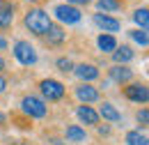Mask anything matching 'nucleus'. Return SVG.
Segmentation results:
<instances>
[{"label": "nucleus", "instance_id": "1", "mask_svg": "<svg viewBox=\"0 0 149 145\" xmlns=\"http://www.w3.org/2000/svg\"><path fill=\"white\" fill-rule=\"evenodd\" d=\"M23 25H25L32 35L44 37L48 32V28L53 25V21H51V16H48L44 9H28L25 16H23Z\"/></svg>", "mask_w": 149, "mask_h": 145}, {"label": "nucleus", "instance_id": "2", "mask_svg": "<svg viewBox=\"0 0 149 145\" xmlns=\"http://www.w3.org/2000/svg\"><path fill=\"white\" fill-rule=\"evenodd\" d=\"M21 111H23L28 118H46L48 106H46L44 99H39L35 94H25V97L21 99Z\"/></svg>", "mask_w": 149, "mask_h": 145}, {"label": "nucleus", "instance_id": "3", "mask_svg": "<svg viewBox=\"0 0 149 145\" xmlns=\"http://www.w3.org/2000/svg\"><path fill=\"white\" fill-rule=\"evenodd\" d=\"M39 90L44 94V99H48V101H60V99H64V94H67V88L55 81V78H44V81H39Z\"/></svg>", "mask_w": 149, "mask_h": 145}, {"label": "nucleus", "instance_id": "4", "mask_svg": "<svg viewBox=\"0 0 149 145\" xmlns=\"http://www.w3.org/2000/svg\"><path fill=\"white\" fill-rule=\"evenodd\" d=\"M14 58L19 60L21 65H25V67L37 65V51H35V46H32L30 42H25V39H19V42L14 44Z\"/></svg>", "mask_w": 149, "mask_h": 145}, {"label": "nucleus", "instance_id": "5", "mask_svg": "<svg viewBox=\"0 0 149 145\" xmlns=\"http://www.w3.org/2000/svg\"><path fill=\"white\" fill-rule=\"evenodd\" d=\"M53 14H55V18L60 21V23H67V25H74V23H78L80 18H83V12L78 9V7H74V5H57L55 9H53Z\"/></svg>", "mask_w": 149, "mask_h": 145}, {"label": "nucleus", "instance_id": "6", "mask_svg": "<svg viewBox=\"0 0 149 145\" xmlns=\"http://www.w3.org/2000/svg\"><path fill=\"white\" fill-rule=\"evenodd\" d=\"M124 97L135 101V104H147L149 101V90L145 83H129L124 88Z\"/></svg>", "mask_w": 149, "mask_h": 145}, {"label": "nucleus", "instance_id": "7", "mask_svg": "<svg viewBox=\"0 0 149 145\" xmlns=\"http://www.w3.org/2000/svg\"><path fill=\"white\" fill-rule=\"evenodd\" d=\"M14 12L16 7L9 0H0V30H9L14 23Z\"/></svg>", "mask_w": 149, "mask_h": 145}, {"label": "nucleus", "instance_id": "8", "mask_svg": "<svg viewBox=\"0 0 149 145\" xmlns=\"http://www.w3.org/2000/svg\"><path fill=\"white\" fill-rule=\"evenodd\" d=\"M76 97H78L83 104H92V101H99V99H101V92L96 90L94 85H90V83H80V85L76 88Z\"/></svg>", "mask_w": 149, "mask_h": 145}, {"label": "nucleus", "instance_id": "9", "mask_svg": "<svg viewBox=\"0 0 149 145\" xmlns=\"http://www.w3.org/2000/svg\"><path fill=\"white\" fill-rule=\"evenodd\" d=\"M94 23H96L103 32H108V35H110V32H117V30L122 28V23H119L117 18L108 16V14H101V12H96V14H94Z\"/></svg>", "mask_w": 149, "mask_h": 145}, {"label": "nucleus", "instance_id": "10", "mask_svg": "<svg viewBox=\"0 0 149 145\" xmlns=\"http://www.w3.org/2000/svg\"><path fill=\"white\" fill-rule=\"evenodd\" d=\"M76 115H78V120L85 122V125H92V127L99 125V113H96L92 106H87V104L78 106V108H76Z\"/></svg>", "mask_w": 149, "mask_h": 145}, {"label": "nucleus", "instance_id": "11", "mask_svg": "<svg viewBox=\"0 0 149 145\" xmlns=\"http://www.w3.org/2000/svg\"><path fill=\"white\" fill-rule=\"evenodd\" d=\"M64 37H67V32H64L60 25H51L48 32L44 35V44H46V46H60V44L64 42Z\"/></svg>", "mask_w": 149, "mask_h": 145}, {"label": "nucleus", "instance_id": "12", "mask_svg": "<svg viewBox=\"0 0 149 145\" xmlns=\"http://www.w3.org/2000/svg\"><path fill=\"white\" fill-rule=\"evenodd\" d=\"M74 74L80 78V81H85V83H90V81H94V78H99V69L94 67V65H76L74 67Z\"/></svg>", "mask_w": 149, "mask_h": 145}, {"label": "nucleus", "instance_id": "13", "mask_svg": "<svg viewBox=\"0 0 149 145\" xmlns=\"http://www.w3.org/2000/svg\"><path fill=\"white\" fill-rule=\"evenodd\" d=\"M96 113H99V118H103V120H108V122H119V120H122V113L115 108L110 101H103Z\"/></svg>", "mask_w": 149, "mask_h": 145}, {"label": "nucleus", "instance_id": "14", "mask_svg": "<svg viewBox=\"0 0 149 145\" xmlns=\"http://www.w3.org/2000/svg\"><path fill=\"white\" fill-rule=\"evenodd\" d=\"M133 49H131L129 44H122V46H117L115 51H112V60H115V65H126L133 60Z\"/></svg>", "mask_w": 149, "mask_h": 145}, {"label": "nucleus", "instance_id": "15", "mask_svg": "<svg viewBox=\"0 0 149 145\" xmlns=\"http://www.w3.org/2000/svg\"><path fill=\"white\" fill-rule=\"evenodd\" d=\"M110 78L117 83H129L133 78V69H129L126 65H115V67H110Z\"/></svg>", "mask_w": 149, "mask_h": 145}, {"label": "nucleus", "instance_id": "16", "mask_svg": "<svg viewBox=\"0 0 149 145\" xmlns=\"http://www.w3.org/2000/svg\"><path fill=\"white\" fill-rule=\"evenodd\" d=\"M96 44H99V49H101L103 53H112V51L119 46V44H117V39H115L112 35H108V32H106V35H99Z\"/></svg>", "mask_w": 149, "mask_h": 145}, {"label": "nucleus", "instance_id": "17", "mask_svg": "<svg viewBox=\"0 0 149 145\" xmlns=\"http://www.w3.org/2000/svg\"><path fill=\"white\" fill-rule=\"evenodd\" d=\"M64 136H67L69 143H83L85 141V129L78 127V125H69L67 131H64Z\"/></svg>", "mask_w": 149, "mask_h": 145}, {"label": "nucleus", "instance_id": "18", "mask_svg": "<svg viewBox=\"0 0 149 145\" xmlns=\"http://www.w3.org/2000/svg\"><path fill=\"white\" fill-rule=\"evenodd\" d=\"M96 7L101 14H106V12H119L124 7V2L122 0H96Z\"/></svg>", "mask_w": 149, "mask_h": 145}, {"label": "nucleus", "instance_id": "19", "mask_svg": "<svg viewBox=\"0 0 149 145\" xmlns=\"http://www.w3.org/2000/svg\"><path fill=\"white\" fill-rule=\"evenodd\" d=\"M124 143L126 145H147V134H142L140 129H133L124 136Z\"/></svg>", "mask_w": 149, "mask_h": 145}, {"label": "nucleus", "instance_id": "20", "mask_svg": "<svg viewBox=\"0 0 149 145\" xmlns=\"http://www.w3.org/2000/svg\"><path fill=\"white\" fill-rule=\"evenodd\" d=\"M133 21L140 25V30H147V25H149L147 7H140V9H135V12H133Z\"/></svg>", "mask_w": 149, "mask_h": 145}, {"label": "nucleus", "instance_id": "21", "mask_svg": "<svg viewBox=\"0 0 149 145\" xmlns=\"http://www.w3.org/2000/svg\"><path fill=\"white\" fill-rule=\"evenodd\" d=\"M129 35L133 37V39H135V42H138V44H140V46H147V44H149V37H147V30H131Z\"/></svg>", "mask_w": 149, "mask_h": 145}, {"label": "nucleus", "instance_id": "22", "mask_svg": "<svg viewBox=\"0 0 149 145\" xmlns=\"http://www.w3.org/2000/svg\"><path fill=\"white\" fill-rule=\"evenodd\" d=\"M55 65H57V69L64 72V74H67V72H74V62H71L69 58H57Z\"/></svg>", "mask_w": 149, "mask_h": 145}, {"label": "nucleus", "instance_id": "23", "mask_svg": "<svg viewBox=\"0 0 149 145\" xmlns=\"http://www.w3.org/2000/svg\"><path fill=\"white\" fill-rule=\"evenodd\" d=\"M138 122H140L142 127H147V122H149V111L147 108H142L140 113H138Z\"/></svg>", "mask_w": 149, "mask_h": 145}, {"label": "nucleus", "instance_id": "24", "mask_svg": "<svg viewBox=\"0 0 149 145\" xmlns=\"http://www.w3.org/2000/svg\"><path fill=\"white\" fill-rule=\"evenodd\" d=\"M90 2H92V0H67V5H74V7H80V5H85V7H87Z\"/></svg>", "mask_w": 149, "mask_h": 145}, {"label": "nucleus", "instance_id": "25", "mask_svg": "<svg viewBox=\"0 0 149 145\" xmlns=\"http://www.w3.org/2000/svg\"><path fill=\"white\" fill-rule=\"evenodd\" d=\"M7 90V81H5V78H2V76H0V94H2V92Z\"/></svg>", "mask_w": 149, "mask_h": 145}, {"label": "nucleus", "instance_id": "26", "mask_svg": "<svg viewBox=\"0 0 149 145\" xmlns=\"http://www.w3.org/2000/svg\"><path fill=\"white\" fill-rule=\"evenodd\" d=\"M5 49H7V39L0 35V51H5Z\"/></svg>", "mask_w": 149, "mask_h": 145}, {"label": "nucleus", "instance_id": "27", "mask_svg": "<svg viewBox=\"0 0 149 145\" xmlns=\"http://www.w3.org/2000/svg\"><path fill=\"white\" fill-rule=\"evenodd\" d=\"M5 67H7V62H5V60H2V58H0V72H2V69H5Z\"/></svg>", "mask_w": 149, "mask_h": 145}, {"label": "nucleus", "instance_id": "28", "mask_svg": "<svg viewBox=\"0 0 149 145\" xmlns=\"http://www.w3.org/2000/svg\"><path fill=\"white\" fill-rule=\"evenodd\" d=\"M0 127H5V115L0 113Z\"/></svg>", "mask_w": 149, "mask_h": 145}, {"label": "nucleus", "instance_id": "29", "mask_svg": "<svg viewBox=\"0 0 149 145\" xmlns=\"http://www.w3.org/2000/svg\"><path fill=\"white\" fill-rule=\"evenodd\" d=\"M9 145H28V143H23V141H14V143H9Z\"/></svg>", "mask_w": 149, "mask_h": 145}, {"label": "nucleus", "instance_id": "30", "mask_svg": "<svg viewBox=\"0 0 149 145\" xmlns=\"http://www.w3.org/2000/svg\"><path fill=\"white\" fill-rule=\"evenodd\" d=\"M30 2H39V0H30Z\"/></svg>", "mask_w": 149, "mask_h": 145}]
</instances>
